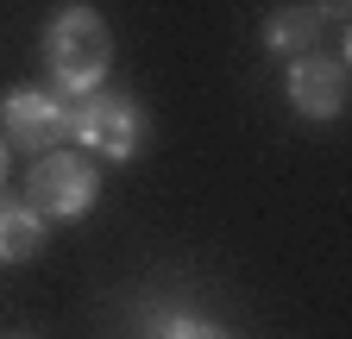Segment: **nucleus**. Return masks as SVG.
I'll list each match as a JSON object with an SVG mask.
<instances>
[{"label": "nucleus", "mask_w": 352, "mask_h": 339, "mask_svg": "<svg viewBox=\"0 0 352 339\" xmlns=\"http://www.w3.org/2000/svg\"><path fill=\"white\" fill-rule=\"evenodd\" d=\"M44 63H51V82L63 101H82L107 89L113 69V32L95 7H57L51 25H44Z\"/></svg>", "instance_id": "nucleus-1"}, {"label": "nucleus", "mask_w": 352, "mask_h": 339, "mask_svg": "<svg viewBox=\"0 0 352 339\" xmlns=\"http://www.w3.org/2000/svg\"><path fill=\"white\" fill-rule=\"evenodd\" d=\"M69 139L82 145V157L95 151L107 163H126V157H139V145H145V107L132 101L126 89H95V95L69 101Z\"/></svg>", "instance_id": "nucleus-2"}, {"label": "nucleus", "mask_w": 352, "mask_h": 339, "mask_svg": "<svg viewBox=\"0 0 352 339\" xmlns=\"http://www.w3.org/2000/svg\"><path fill=\"white\" fill-rule=\"evenodd\" d=\"M101 195V170L95 157H82V151H51V157H32L25 170V207L51 226V220H82L88 207H95Z\"/></svg>", "instance_id": "nucleus-3"}, {"label": "nucleus", "mask_w": 352, "mask_h": 339, "mask_svg": "<svg viewBox=\"0 0 352 339\" xmlns=\"http://www.w3.org/2000/svg\"><path fill=\"white\" fill-rule=\"evenodd\" d=\"M0 145L25 157H51L69 145V101L57 89H13L0 101Z\"/></svg>", "instance_id": "nucleus-4"}, {"label": "nucleus", "mask_w": 352, "mask_h": 339, "mask_svg": "<svg viewBox=\"0 0 352 339\" xmlns=\"http://www.w3.org/2000/svg\"><path fill=\"white\" fill-rule=\"evenodd\" d=\"M283 95L302 119H340L346 107V63L340 57H302L283 75Z\"/></svg>", "instance_id": "nucleus-5"}, {"label": "nucleus", "mask_w": 352, "mask_h": 339, "mask_svg": "<svg viewBox=\"0 0 352 339\" xmlns=\"http://www.w3.org/2000/svg\"><path fill=\"white\" fill-rule=\"evenodd\" d=\"M321 19H333V7H277L271 19H264V45H271L283 63H302V57H315Z\"/></svg>", "instance_id": "nucleus-6"}, {"label": "nucleus", "mask_w": 352, "mask_h": 339, "mask_svg": "<svg viewBox=\"0 0 352 339\" xmlns=\"http://www.w3.org/2000/svg\"><path fill=\"white\" fill-rule=\"evenodd\" d=\"M38 245H44V220L32 214L25 201H7V195H0V264L38 258Z\"/></svg>", "instance_id": "nucleus-7"}, {"label": "nucleus", "mask_w": 352, "mask_h": 339, "mask_svg": "<svg viewBox=\"0 0 352 339\" xmlns=\"http://www.w3.org/2000/svg\"><path fill=\"white\" fill-rule=\"evenodd\" d=\"M151 339H233V333H220V327L201 320V314H164V320L151 327Z\"/></svg>", "instance_id": "nucleus-8"}, {"label": "nucleus", "mask_w": 352, "mask_h": 339, "mask_svg": "<svg viewBox=\"0 0 352 339\" xmlns=\"http://www.w3.org/2000/svg\"><path fill=\"white\" fill-rule=\"evenodd\" d=\"M7 170H13V151L0 145V195H7Z\"/></svg>", "instance_id": "nucleus-9"}]
</instances>
